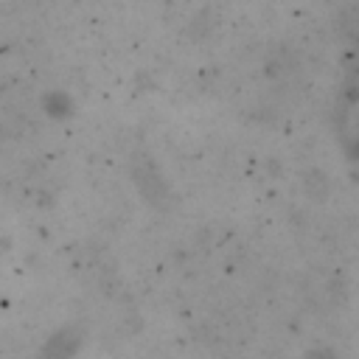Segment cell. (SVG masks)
Returning a JSON list of instances; mask_svg holds the SVG:
<instances>
[{"instance_id":"obj_1","label":"cell","mask_w":359,"mask_h":359,"mask_svg":"<svg viewBox=\"0 0 359 359\" xmlns=\"http://www.w3.org/2000/svg\"><path fill=\"white\" fill-rule=\"evenodd\" d=\"M303 297L317 311H331L345 297V280L334 269H311L303 280Z\"/></svg>"}]
</instances>
